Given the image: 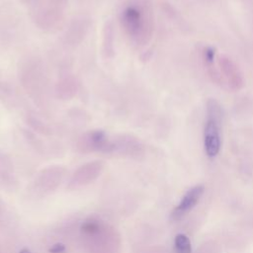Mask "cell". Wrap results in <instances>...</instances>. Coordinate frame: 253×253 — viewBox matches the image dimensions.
<instances>
[{"label":"cell","mask_w":253,"mask_h":253,"mask_svg":"<svg viewBox=\"0 0 253 253\" xmlns=\"http://www.w3.org/2000/svg\"><path fill=\"white\" fill-rule=\"evenodd\" d=\"M80 232L89 253H116L119 247V236L116 231L100 219H85Z\"/></svg>","instance_id":"obj_1"},{"label":"cell","mask_w":253,"mask_h":253,"mask_svg":"<svg viewBox=\"0 0 253 253\" xmlns=\"http://www.w3.org/2000/svg\"><path fill=\"white\" fill-rule=\"evenodd\" d=\"M221 108L215 100L207 103V119L204 127V147L206 154L212 158L215 157L221 145L220 126H221Z\"/></svg>","instance_id":"obj_2"},{"label":"cell","mask_w":253,"mask_h":253,"mask_svg":"<svg viewBox=\"0 0 253 253\" xmlns=\"http://www.w3.org/2000/svg\"><path fill=\"white\" fill-rule=\"evenodd\" d=\"M121 21L127 35L139 40L144 37L147 30V16L143 6L137 2L126 5L121 12Z\"/></svg>","instance_id":"obj_3"},{"label":"cell","mask_w":253,"mask_h":253,"mask_svg":"<svg viewBox=\"0 0 253 253\" xmlns=\"http://www.w3.org/2000/svg\"><path fill=\"white\" fill-rule=\"evenodd\" d=\"M102 169L103 164L100 161L90 162L82 165L80 168L77 169L76 172H74L73 176L69 181L68 188L76 189L89 184L100 175Z\"/></svg>","instance_id":"obj_4"},{"label":"cell","mask_w":253,"mask_h":253,"mask_svg":"<svg viewBox=\"0 0 253 253\" xmlns=\"http://www.w3.org/2000/svg\"><path fill=\"white\" fill-rule=\"evenodd\" d=\"M79 148L84 152L103 151L111 152V141L102 130H93L83 135L79 140Z\"/></svg>","instance_id":"obj_5"},{"label":"cell","mask_w":253,"mask_h":253,"mask_svg":"<svg viewBox=\"0 0 253 253\" xmlns=\"http://www.w3.org/2000/svg\"><path fill=\"white\" fill-rule=\"evenodd\" d=\"M204 193V187L201 185L195 186L188 190V192L184 195L179 205L173 210L171 213V218L173 220H179L184 215L188 213L199 202L202 195Z\"/></svg>","instance_id":"obj_6"},{"label":"cell","mask_w":253,"mask_h":253,"mask_svg":"<svg viewBox=\"0 0 253 253\" xmlns=\"http://www.w3.org/2000/svg\"><path fill=\"white\" fill-rule=\"evenodd\" d=\"M61 176L60 171L55 172L54 170L50 169L48 172H44L39 177L37 184L41 191H52L60 183Z\"/></svg>","instance_id":"obj_7"},{"label":"cell","mask_w":253,"mask_h":253,"mask_svg":"<svg viewBox=\"0 0 253 253\" xmlns=\"http://www.w3.org/2000/svg\"><path fill=\"white\" fill-rule=\"evenodd\" d=\"M174 247L176 253H192V246L190 239L185 234H177L174 240Z\"/></svg>","instance_id":"obj_8"},{"label":"cell","mask_w":253,"mask_h":253,"mask_svg":"<svg viewBox=\"0 0 253 253\" xmlns=\"http://www.w3.org/2000/svg\"><path fill=\"white\" fill-rule=\"evenodd\" d=\"M222 68L224 69V72H225L226 76L228 77L229 81H231V82L234 81L235 83H240L239 76L236 72V68L230 60H228V59L223 60L222 61Z\"/></svg>","instance_id":"obj_9"},{"label":"cell","mask_w":253,"mask_h":253,"mask_svg":"<svg viewBox=\"0 0 253 253\" xmlns=\"http://www.w3.org/2000/svg\"><path fill=\"white\" fill-rule=\"evenodd\" d=\"M214 49L212 47H207L205 48V51H204V56H205V59L208 63H212L213 62V58H214Z\"/></svg>","instance_id":"obj_10"},{"label":"cell","mask_w":253,"mask_h":253,"mask_svg":"<svg viewBox=\"0 0 253 253\" xmlns=\"http://www.w3.org/2000/svg\"><path fill=\"white\" fill-rule=\"evenodd\" d=\"M64 251H65V245L63 243H59V242L53 244L48 249L49 253H64Z\"/></svg>","instance_id":"obj_11"},{"label":"cell","mask_w":253,"mask_h":253,"mask_svg":"<svg viewBox=\"0 0 253 253\" xmlns=\"http://www.w3.org/2000/svg\"><path fill=\"white\" fill-rule=\"evenodd\" d=\"M20 253H32L29 249H27V248H24V249H22L21 251H20Z\"/></svg>","instance_id":"obj_12"}]
</instances>
